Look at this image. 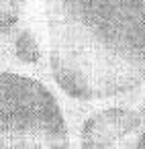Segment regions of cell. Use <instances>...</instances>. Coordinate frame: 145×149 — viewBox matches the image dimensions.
<instances>
[{
	"label": "cell",
	"mask_w": 145,
	"mask_h": 149,
	"mask_svg": "<svg viewBox=\"0 0 145 149\" xmlns=\"http://www.w3.org/2000/svg\"><path fill=\"white\" fill-rule=\"evenodd\" d=\"M123 149H145V125L123 141Z\"/></svg>",
	"instance_id": "8992f818"
},
{
	"label": "cell",
	"mask_w": 145,
	"mask_h": 149,
	"mask_svg": "<svg viewBox=\"0 0 145 149\" xmlns=\"http://www.w3.org/2000/svg\"><path fill=\"white\" fill-rule=\"evenodd\" d=\"M0 149H70V141L66 143H37V141H13L0 137Z\"/></svg>",
	"instance_id": "5b68a950"
},
{
	"label": "cell",
	"mask_w": 145,
	"mask_h": 149,
	"mask_svg": "<svg viewBox=\"0 0 145 149\" xmlns=\"http://www.w3.org/2000/svg\"><path fill=\"white\" fill-rule=\"evenodd\" d=\"M145 125V114L133 104H110L90 112L78 133V149H112Z\"/></svg>",
	"instance_id": "3957f363"
},
{
	"label": "cell",
	"mask_w": 145,
	"mask_h": 149,
	"mask_svg": "<svg viewBox=\"0 0 145 149\" xmlns=\"http://www.w3.org/2000/svg\"><path fill=\"white\" fill-rule=\"evenodd\" d=\"M0 47H2V57L8 59L10 63V70L25 72V74L49 70L47 51L43 47L39 31L29 23L21 21Z\"/></svg>",
	"instance_id": "277c9868"
},
{
	"label": "cell",
	"mask_w": 145,
	"mask_h": 149,
	"mask_svg": "<svg viewBox=\"0 0 145 149\" xmlns=\"http://www.w3.org/2000/svg\"><path fill=\"white\" fill-rule=\"evenodd\" d=\"M0 2H6V0H0Z\"/></svg>",
	"instance_id": "52a82bcc"
},
{
	"label": "cell",
	"mask_w": 145,
	"mask_h": 149,
	"mask_svg": "<svg viewBox=\"0 0 145 149\" xmlns=\"http://www.w3.org/2000/svg\"><path fill=\"white\" fill-rule=\"evenodd\" d=\"M49 55L74 63L94 100L145 84V0H45Z\"/></svg>",
	"instance_id": "6da1fadb"
},
{
	"label": "cell",
	"mask_w": 145,
	"mask_h": 149,
	"mask_svg": "<svg viewBox=\"0 0 145 149\" xmlns=\"http://www.w3.org/2000/svg\"><path fill=\"white\" fill-rule=\"evenodd\" d=\"M0 137L37 143L70 141V125L59 100L33 74L0 68Z\"/></svg>",
	"instance_id": "7a4b0ae2"
}]
</instances>
